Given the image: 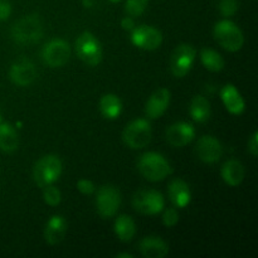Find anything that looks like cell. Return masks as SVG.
Returning a JSON list of instances; mask_svg holds the SVG:
<instances>
[{"label": "cell", "mask_w": 258, "mask_h": 258, "mask_svg": "<svg viewBox=\"0 0 258 258\" xmlns=\"http://www.w3.org/2000/svg\"><path fill=\"white\" fill-rule=\"evenodd\" d=\"M138 170L149 181H161L173 174V166L161 154L148 151L140 155L138 160Z\"/></svg>", "instance_id": "obj_1"}, {"label": "cell", "mask_w": 258, "mask_h": 258, "mask_svg": "<svg viewBox=\"0 0 258 258\" xmlns=\"http://www.w3.org/2000/svg\"><path fill=\"white\" fill-rule=\"evenodd\" d=\"M10 35L18 44H33L43 37V23L39 15L29 14L13 24Z\"/></svg>", "instance_id": "obj_2"}, {"label": "cell", "mask_w": 258, "mask_h": 258, "mask_svg": "<svg viewBox=\"0 0 258 258\" xmlns=\"http://www.w3.org/2000/svg\"><path fill=\"white\" fill-rule=\"evenodd\" d=\"M213 35L216 42L228 52H238L244 44V35L241 28L229 19L217 22L214 24Z\"/></svg>", "instance_id": "obj_3"}, {"label": "cell", "mask_w": 258, "mask_h": 258, "mask_svg": "<svg viewBox=\"0 0 258 258\" xmlns=\"http://www.w3.org/2000/svg\"><path fill=\"white\" fill-rule=\"evenodd\" d=\"M62 170L63 164L60 159L54 154H48L35 163L33 168V179L38 186L44 188L54 184L62 175Z\"/></svg>", "instance_id": "obj_4"}, {"label": "cell", "mask_w": 258, "mask_h": 258, "mask_svg": "<svg viewBox=\"0 0 258 258\" xmlns=\"http://www.w3.org/2000/svg\"><path fill=\"white\" fill-rule=\"evenodd\" d=\"M76 54L85 64L96 67L102 62L103 49L100 40L91 32H83L78 35L75 44Z\"/></svg>", "instance_id": "obj_5"}, {"label": "cell", "mask_w": 258, "mask_h": 258, "mask_svg": "<svg viewBox=\"0 0 258 258\" xmlns=\"http://www.w3.org/2000/svg\"><path fill=\"white\" fill-rule=\"evenodd\" d=\"M153 136V127L148 118H136L126 125L122 133V140L130 149L138 150L148 146Z\"/></svg>", "instance_id": "obj_6"}, {"label": "cell", "mask_w": 258, "mask_h": 258, "mask_svg": "<svg viewBox=\"0 0 258 258\" xmlns=\"http://www.w3.org/2000/svg\"><path fill=\"white\" fill-rule=\"evenodd\" d=\"M133 207L146 216H156L165 208V198L155 189H141L133 196Z\"/></svg>", "instance_id": "obj_7"}, {"label": "cell", "mask_w": 258, "mask_h": 258, "mask_svg": "<svg viewBox=\"0 0 258 258\" xmlns=\"http://www.w3.org/2000/svg\"><path fill=\"white\" fill-rule=\"evenodd\" d=\"M121 193L116 186L102 185L96 194V208L97 213L103 219L116 216L121 206Z\"/></svg>", "instance_id": "obj_8"}, {"label": "cell", "mask_w": 258, "mask_h": 258, "mask_svg": "<svg viewBox=\"0 0 258 258\" xmlns=\"http://www.w3.org/2000/svg\"><path fill=\"white\" fill-rule=\"evenodd\" d=\"M197 58L196 48L188 43L178 45L170 58V71L175 77L183 78L193 68Z\"/></svg>", "instance_id": "obj_9"}, {"label": "cell", "mask_w": 258, "mask_h": 258, "mask_svg": "<svg viewBox=\"0 0 258 258\" xmlns=\"http://www.w3.org/2000/svg\"><path fill=\"white\" fill-rule=\"evenodd\" d=\"M71 58L70 43L63 39H52L43 47L42 59L48 67H63Z\"/></svg>", "instance_id": "obj_10"}, {"label": "cell", "mask_w": 258, "mask_h": 258, "mask_svg": "<svg viewBox=\"0 0 258 258\" xmlns=\"http://www.w3.org/2000/svg\"><path fill=\"white\" fill-rule=\"evenodd\" d=\"M131 43L139 49L155 50L163 43V34L151 25H139L131 30Z\"/></svg>", "instance_id": "obj_11"}, {"label": "cell", "mask_w": 258, "mask_h": 258, "mask_svg": "<svg viewBox=\"0 0 258 258\" xmlns=\"http://www.w3.org/2000/svg\"><path fill=\"white\" fill-rule=\"evenodd\" d=\"M37 75L34 63L27 58H19L10 66V81L19 87H27L32 85L37 78Z\"/></svg>", "instance_id": "obj_12"}, {"label": "cell", "mask_w": 258, "mask_h": 258, "mask_svg": "<svg viewBox=\"0 0 258 258\" xmlns=\"http://www.w3.org/2000/svg\"><path fill=\"white\" fill-rule=\"evenodd\" d=\"M196 127L190 122L179 121L173 123L166 130V141L174 148H184L196 139Z\"/></svg>", "instance_id": "obj_13"}, {"label": "cell", "mask_w": 258, "mask_h": 258, "mask_svg": "<svg viewBox=\"0 0 258 258\" xmlns=\"http://www.w3.org/2000/svg\"><path fill=\"white\" fill-rule=\"evenodd\" d=\"M196 153L199 160L206 164H214L223 155V146L221 141L212 135H204L196 145Z\"/></svg>", "instance_id": "obj_14"}, {"label": "cell", "mask_w": 258, "mask_h": 258, "mask_svg": "<svg viewBox=\"0 0 258 258\" xmlns=\"http://www.w3.org/2000/svg\"><path fill=\"white\" fill-rule=\"evenodd\" d=\"M171 93L168 88H159L149 97L145 105V115L150 120L161 117L170 105Z\"/></svg>", "instance_id": "obj_15"}, {"label": "cell", "mask_w": 258, "mask_h": 258, "mask_svg": "<svg viewBox=\"0 0 258 258\" xmlns=\"http://www.w3.org/2000/svg\"><path fill=\"white\" fill-rule=\"evenodd\" d=\"M68 223L66 218L60 214H54L47 221L44 227V239L50 246L59 244L64 239L67 233Z\"/></svg>", "instance_id": "obj_16"}, {"label": "cell", "mask_w": 258, "mask_h": 258, "mask_svg": "<svg viewBox=\"0 0 258 258\" xmlns=\"http://www.w3.org/2000/svg\"><path fill=\"white\" fill-rule=\"evenodd\" d=\"M221 100L223 102L224 107L227 108V111L232 115L239 116L246 110V102H244L241 92L232 83H228V85L222 87Z\"/></svg>", "instance_id": "obj_17"}, {"label": "cell", "mask_w": 258, "mask_h": 258, "mask_svg": "<svg viewBox=\"0 0 258 258\" xmlns=\"http://www.w3.org/2000/svg\"><path fill=\"white\" fill-rule=\"evenodd\" d=\"M168 196L175 208L184 209L190 204L191 191L188 183L180 178H176L170 181L168 186Z\"/></svg>", "instance_id": "obj_18"}, {"label": "cell", "mask_w": 258, "mask_h": 258, "mask_svg": "<svg viewBox=\"0 0 258 258\" xmlns=\"http://www.w3.org/2000/svg\"><path fill=\"white\" fill-rule=\"evenodd\" d=\"M139 251L145 258H164L169 253V244L160 237L149 236L139 242Z\"/></svg>", "instance_id": "obj_19"}, {"label": "cell", "mask_w": 258, "mask_h": 258, "mask_svg": "<svg viewBox=\"0 0 258 258\" xmlns=\"http://www.w3.org/2000/svg\"><path fill=\"white\" fill-rule=\"evenodd\" d=\"M244 175H246V170H244L243 164L236 159H231L222 165L221 176L227 185L238 186L243 181Z\"/></svg>", "instance_id": "obj_20"}, {"label": "cell", "mask_w": 258, "mask_h": 258, "mask_svg": "<svg viewBox=\"0 0 258 258\" xmlns=\"http://www.w3.org/2000/svg\"><path fill=\"white\" fill-rule=\"evenodd\" d=\"M122 101L115 93H106L100 100V112L107 120H116L122 113Z\"/></svg>", "instance_id": "obj_21"}, {"label": "cell", "mask_w": 258, "mask_h": 258, "mask_svg": "<svg viewBox=\"0 0 258 258\" xmlns=\"http://www.w3.org/2000/svg\"><path fill=\"white\" fill-rule=\"evenodd\" d=\"M189 115L191 120L198 123H204L211 117V103L204 96H194L189 105Z\"/></svg>", "instance_id": "obj_22"}, {"label": "cell", "mask_w": 258, "mask_h": 258, "mask_svg": "<svg viewBox=\"0 0 258 258\" xmlns=\"http://www.w3.org/2000/svg\"><path fill=\"white\" fill-rule=\"evenodd\" d=\"M19 146V135L13 125L0 122V150L4 153H14Z\"/></svg>", "instance_id": "obj_23"}, {"label": "cell", "mask_w": 258, "mask_h": 258, "mask_svg": "<svg viewBox=\"0 0 258 258\" xmlns=\"http://www.w3.org/2000/svg\"><path fill=\"white\" fill-rule=\"evenodd\" d=\"M113 232L121 242H130L136 233L135 221L127 214H121L116 218Z\"/></svg>", "instance_id": "obj_24"}, {"label": "cell", "mask_w": 258, "mask_h": 258, "mask_svg": "<svg viewBox=\"0 0 258 258\" xmlns=\"http://www.w3.org/2000/svg\"><path fill=\"white\" fill-rule=\"evenodd\" d=\"M201 60L204 67L211 72H221L224 68L223 57L211 48H203L201 50Z\"/></svg>", "instance_id": "obj_25"}, {"label": "cell", "mask_w": 258, "mask_h": 258, "mask_svg": "<svg viewBox=\"0 0 258 258\" xmlns=\"http://www.w3.org/2000/svg\"><path fill=\"white\" fill-rule=\"evenodd\" d=\"M43 199L45 203L50 207H57L59 206L60 201H62V193L57 186L47 185L43 188Z\"/></svg>", "instance_id": "obj_26"}, {"label": "cell", "mask_w": 258, "mask_h": 258, "mask_svg": "<svg viewBox=\"0 0 258 258\" xmlns=\"http://www.w3.org/2000/svg\"><path fill=\"white\" fill-rule=\"evenodd\" d=\"M149 4V0H126L125 10L127 15L133 18H138L144 14Z\"/></svg>", "instance_id": "obj_27"}, {"label": "cell", "mask_w": 258, "mask_h": 258, "mask_svg": "<svg viewBox=\"0 0 258 258\" xmlns=\"http://www.w3.org/2000/svg\"><path fill=\"white\" fill-rule=\"evenodd\" d=\"M239 3L238 0H219L218 9L222 17L231 18L238 12Z\"/></svg>", "instance_id": "obj_28"}, {"label": "cell", "mask_w": 258, "mask_h": 258, "mask_svg": "<svg viewBox=\"0 0 258 258\" xmlns=\"http://www.w3.org/2000/svg\"><path fill=\"white\" fill-rule=\"evenodd\" d=\"M179 222V212L176 208H166L163 214V224L168 228H173Z\"/></svg>", "instance_id": "obj_29"}, {"label": "cell", "mask_w": 258, "mask_h": 258, "mask_svg": "<svg viewBox=\"0 0 258 258\" xmlns=\"http://www.w3.org/2000/svg\"><path fill=\"white\" fill-rule=\"evenodd\" d=\"M77 189L81 193L85 194V196H91V194H93L96 191L95 184L91 180H88V179H80L77 181Z\"/></svg>", "instance_id": "obj_30"}, {"label": "cell", "mask_w": 258, "mask_h": 258, "mask_svg": "<svg viewBox=\"0 0 258 258\" xmlns=\"http://www.w3.org/2000/svg\"><path fill=\"white\" fill-rule=\"evenodd\" d=\"M247 149H248L249 154H251L253 158H257L258 155V133L254 131L251 135V138L248 139V143H247Z\"/></svg>", "instance_id": "obj_31"}, {"label": "cell", "mask_w": 258, "mask_h": 258, "mask_svg": "<svg viewBox=\"0 0 258 258\" xmlns=\"http://www.w3.org/2000/svg\"><path fill=\"white\" fill-rule=\"evenodd\" d=\"M12 14V4L9 0H0V22H4Z\"/></svg>", "instance_id": "obj_32"}, {"label": "cell", "mask_w": 258, "mask_h": 258, "mask_svg": "<svg viewBox=\"0 0 258 258\" xmlns=\"http://www.w3.org/2000/svg\"><path fill=\"white\" fill-rule=\"evenodd\" d=\"M135 22H134V18L133 17H125L122 18V20H121V28H122L123 30H126V32H131V30L135 28Z\"/></svg>", "instance_id": "obj_33"}, {"label": "cell", "mask_w": 258, "mask_h": 258, "mask_svg": "<svg viewBox=\"0 0 258 258\" xmlns=\"http://www.w3.org/2000/svg\"><path fill=\"white\" fill-rule=\"evenodd\" d=\"M117 258H134V256L131 253H117L116 254Z\"/></svg>", "instance_id": "obj_34"}, {"label": "cell", "mask_w": 258, "mask_h": 258, "mask_svg": "<svg viewBox=\"0 0 258 258\" xmlns=\"http://www.w3.org/2000/svg\"><path fill=\"white\" fill-rule=\"evenodd\" d=\"M83 4H85V5H91V0H83Z\"/></svg>", "instance_id": "obj_35"}, {"label": "cell", "mask_w": 258, "mask_h": 258, "mask_svg": "<svg viewBox=\"0 0 258 258\" xmlns=\"http://www.w3.org/2000/svg\"><path fill=\"white\" fill-rule=\"evenodd\" d=\"M111 3H118V2H121V0H110Z\"/></svg>", "instance_id": "obj_36"}, {"label": "cell", "mask_w": 258, "mask_h": 258, "mask_svg": "<svg viewBox=\"0 0 258 258\" xmlns=\"http://www.w3.org/2000/svg\"><path fill=\"white\" fill-rule=\"evenodd\" d=\"M3 121V116H2V112H0V122Z\"/></svg>", "instance_id": "obj_37"}]
</instances>
